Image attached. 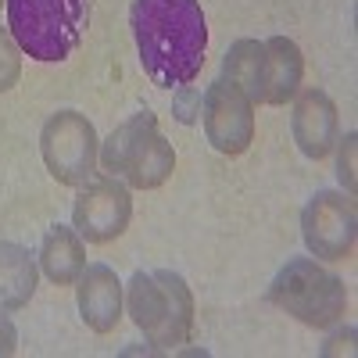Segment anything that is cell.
Segmentation results:
<instances>
[{
  "label": "cell",
  "instance_id": "cell-1",
  "mask_svg": "<svg viewBox=\"0 0 358 358\" xmlns=\"http://www.w3.org/2000/svg\"><path fill=\"white\" fill-rule=\"evenodd\" d=\"M129 25L140 69L155 86L179 90L201 76L208 50L201 0H133Z\"/></svg>",
  "mask_w": 358,
  "mask_h": 358
},
{
  "label": "cell",
  "instance_id": "cell-2",
  "mask_svg": "<svg viewBox=\"0 0 358 358\" xmlns=\"http://www.w3.org/2000/svg\"><path fill=\"white\" fill-rule=\"evenodd\" d=\"M126 312L133 326L155 344V351H172L190 341L194 330V294L187 280L172 268L133 273L126 287Z\"/></svg>",
  "mask_w": 358,
  "mask_h": 358
},
{
  "label": "cell",
  "instance_id": "cell-3",
  "mask_svg": "<svg viewBox=\"0 0 358 358\" xmlns=\"http://www.w3.org/2000/svg\"><path fill=\"white\" fill-rule=\"evenodd\" d=\"M97 165L133 190H158L176 172V151L158 129V115L136 111L101 143Z\"/></svg>",
  "mask_w": 358,
  "mask_h": 358
},
{
  "label": "cell",
  "instance_id": "cell-4",
  "mask_svg": "<svg viewBox=\"0 0 358 358\" xmlns=\"http://www.w3.org/2000/svg\"><path fill=\"white\" fill-rule=\"evenodd\" d=\"M268 301L280 312L294 315L297 322L312 326V330H326L337 326L348 312V287L337 273L322 268L312 258H290L276 280L268 283Z\"/></svg>",
  "mask_w": 358,
  "mask_h": 358
},
{
  "label": "cell",
  "instance_id": "cell-5",
  "mask_svg": "<svg viewBox=\"0 0 358 358\" xmlns=\"http://www.w3.org/2000/svg\"><path fill=\"white\" fill-rule=\"evenodd\" d=\"M8 29L22 54L36 62H65L79 47L86 0H4Z\"/></svg>",
  "mask_w": 358,
  "mask_h": 358
},
{
  "label": "cell",
  "instance_id": "cell-6",
  "mask_svg": "<svg viewBox=\"0 0 358 358\" xmlns=\"http://www.w3.org/2000/svg\"><path fill=\"white\" fill-rule=\"evenodd\" d=\"M40 155L47 172L62 187H76V190L86 187L97 176V155H101L94 122L72 108L54 111L40 129Z\"/></svg>",
  "mask_w": 358,
  "mask_h": 358
},
{
  "label": "cell",
  "instance_id": "cell-7",
  "mask_svg": "<svg viewBox=\"0 0 358 358\" xmlns=\"http://www.w3.org/2000/svg\"><path fill=\"white\" fill-rule=\"evenodd\" d=\"M301 236L305 248L322 262H344L358 241V208L351 194L319 190L308 197L301 212Z\"/></svg>",
  "mask_w": 358,
  "mask_h": 358
},
{
  "label": "cell",
  "instance_id": "cell-8",
  "mask_svg": "<svg viewBox=\"0 0 358 358\" xmlns=\"http://www.w3.org/2000/svg\"><path fill=\"white\" fill-rule=\"evenodd\" d=\"M201 118H204V136L219 155L236 158L255 140V101L236 83H229L222 76L204 90Z\"/></svg>",
  "mask_w": 358,
  "mask_h": 358
},
{
  "label": "cell",
  "instance_id": "cell-9",
  "mask_svg": "<svg viewBox=\"0 0 358 358\" xmlns=\"http://www.w3.org/2000/svg\"><path fill=\"white\" fill-rule=\"evenodd\" d=\"M133 219V197L122 179H90L79 187V197L72 204V222L76 233L86 244H111L122 236Z\"/></svg>",
  "mask_w": 358,
  "mask_h": 358
},
{
  "label": "cell",
  "instance_id": "cell-10",
  "mask_svg": "<svg viewBox=\"0 0 358 358\" xmlns=\"http://www.w3.org/2000/svg\"><path fill=\"white\" fill-rule=\"evenodd\" d=\"M290 133L297 151L312 162H322L341 140V122H337V104L326 90H301L294 101L290 115Z\"/></svg>",
  "mask_w": 358,
  "mask_h": 358
},
{
  "label": "cell",
  "instance_id": "cell-11",
  "mask_svg": "<svg viewBox=\"0 0 358 358\" xmlns=\"http://www.w3.org/2000/svg\"><path fill=\"white\" fill-rule=\"evenodd\" d=\"M79 294V315L94 334H111L122 322L126 308V287L115 276L111 265H86L83 276L76 280Z\"/></svg>",
  "mask_w": 358,
  "mask_h": 358
},
{
  "label": "cell",
  "instance_id": "cell-12",
  "mask_svg": "<svg viewBox=\"0 0 358 358\" xmlns=\"http://www.w3.org/2000/svg\"><path fill=\"white\" fill-rule=\"evenodd\" d=\"M262 43H265V104H287L301 90L305 76L301 47L287 36H273Z\"/></svg>",
  "mask_w": 358,
  "mask_h": 358
},
{
  "label": "cell",
  "instance_id": "cell-13",
  "mask_svg": "<svg viewBox=\"0 0 358 358\" xmlns=\"http://www.w3.org/2000/svg\"><path fill=\"white\" fill-rule=\"evenodd\" d=\"M40 283V268L36 258L18 244L0 241V308L4 312H18L33 301Z\"/></svg>",
  "mask_w": 358,
  "mask_h": 358
},
{
  "label": "cell",
  "instance_id": "cell-14",
  "mask_svg": "<svg viewBox=\"0 0 358 358\" xmlns=\"http://www.w3.org/2000/svg\"><path fill=\"white\" fill-rule=\"evenodd\" d=\"M40 268L47 273L50 283L57 287H69L83 276L86 268V248H83V236L69 226H50L43 244H40Z\"/></svg>",
  "mask_w": 358,
  "mask_h": 358
},
{
  "label": "cell",
  "instance_id": "cell-15",
  "mask_svg": "<svg viewBox=\"0 0 358 358\" xmlns=\"http://www.w3.org/2000/svg\"><path fill=\"white\" fill-rule=\"evenodd\" d=\"M222 79L236 83L255 104H265V43L236 40L222 57Z\"/></svg>",
  "mask_w": 358,
  "mask_h": 358
},
{
  "label": "cell",
  "instance_id": "cell-16",
  "mask_svg": "<svg viewBox=\"0 0 358 358\" xmlns=\"http://www.w3.org/2000/svg\"><path fill=\"white\" fill-rule=\"evenodd\" d=\"M18 79H22V47L11 36V29L0 25V94H8Z\"/></svg>",
  "mask_w": 358,
  "mask_h": 358
},
{
  "label": "cell",
  "instance_id": "cell-17",
  "mask_svg": "<svg viewBox=\"0 0 358 358\" xmlns=\"http://www.w3.org/2000/svg\"><path fill=\"white\" fill-rule=\"evenodd\" d=\"M341 143V155H337V179L344 183V190L355 197V183H358V176H355V151H358V136L355 133H348L344 140H337Z\"/></svg>",
  "mask_w": 358,
  "mask_h": 358
},
{
  "label": "cell",
  "instance_id": "cell-18",
  "mask_svg": "<svg viewBox=\"0 0 358 358\" xmlns=\"http://www.w3.org/2000/svg\"><path fill=\"white\" fill-rule=\"evenodd\" d=\"M176 94H179L176 97V118L179 122H194V115H201V94L190 86H179Z\"/></svg>",
  "mask_w": 358,
  "mask_h": 358
},
{
  "label": "cell",
  "instance_id": "cell-19",
  "mask_svg": "<svg viewBox=\"0 0 358 358\" xmlns=\"http://www.w3.org/2000/svg\"><path fill=\"white\" fill-rule=\"evenodd\" d=\"M18 351V330H15V322L4 315V308H0V358H8Z\"/></svg>",
  "mask_w": 358,
  "mask_h": 358
},
{
  "label": "cell",
  "instance_id": "cell-20",
  "mask_svg": "<svg viewBox=\"0 0 358 358\" xmlns=\"http://www.w3.org/2000/svg\"><path fill=\"white\" fill-rule=\"evenodd\" d=\"M337 351H348V355H355V326H348L344 334H337L330 344L322 348V355H337Z\"/></svg>",
  "mask_w": 358,
  "mask_h": 358
},
{
  "label": "cell",
  "instance_id": "cell-21",
  "mask_svg": "<svg viewBox=\"0 0 358 358\" xmlns=\"http://www.w3.org/2000/svg\"><path fill=\"white\" fill-rule=\"evenodd\" d=\"M0 4H4V0H0Z\"/></svg>",
  "mask_w": 358,
  "mask_h": 358
}]
</instances>
